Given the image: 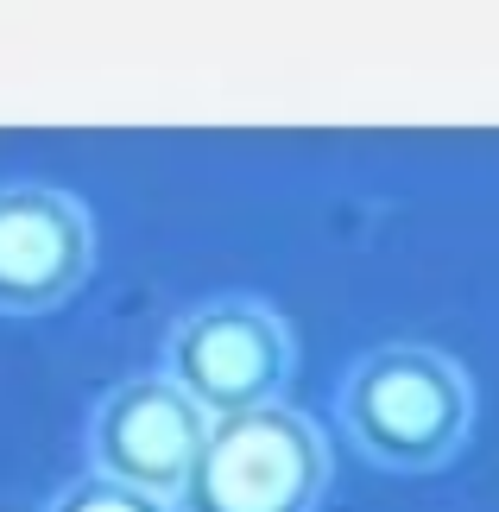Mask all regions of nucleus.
I'll use <instances>...</instances> for the list:
<instances>
[{
    "instance_id": "f257e3e1",
    "label": "nucleus",
    "mask_w": 499,
    "mask_h": 512,
    "mask_svg": "<svg viewBox=\"0 0 499 512\" xmlns=\"http://www.w3.org/2000/svg\"><path fill=\"white\" fill-rule=\"evenodd\" d=\"M342 430L379 468H443L474 430V380L436 342H379L342 380Z\"/></svg>"
},
{
    "instance_id": "f03ea898",
    "label": "nucleus",
    "mask_w": 499,
    "mask_h": 512,
    "mask_svg": "<svg viewBox=\"0 0 499 512\" xmlns=\"http://www.w3.org/2000/svg\"><path fill=\"white\" fill-rule=\"evenodd\" d=\"M329 487V443L297 405L215 418L177 512H316Z\"/></svg>"
},
{
    "instance_id": "7ed1b4c3",
    "label": "nucleus",
    "mask_w": 499,
    "mask_h": 512,
    "mask_svg": "<svg viewBox=\"0 0 499 512\" xmlns=\"http://www.w3.org/2000/svg\"><path fill=\"white\" fill-rule=\"evenodd\" d=\"M297 367V342L272 304L228 291L196 304L165 336V380L203 411V418H241V411L285 405Z\"/></svg>"
},
{
    "instance_id": "20e7f679",
    "label": "nucleus",
    "mask_w": 499,
    "mask_h": 512,
    "mask_svg": "<svg viewBox=\"0 0 499 512\" xmlns=\"http://www.w3.org/2000/svg\"><path fill=\"white\" fill-rule=\"evenodd\" d=\"M209 418L177 392L165 373L114 386L89 418V475H102L133 494L171 500L184 494L196 456H203Z\"/></svg>"
},
{
    "instance_id": "39448f33",
    "label": "nucleus",
    "mask_w": 499,
    "mask_h": 512,
    "mask_svg": "<svg viewBox=\"0 0 499 512\" xmlns=\"http://www.w3.org/2000/svg\"><path fill=\"white\" fill-rule=\"evenodd\" d=\"M95 266V222L57 184H0V317L70 304Z\"/></svg>"
},
{
    "instance_id": "423d86ee",
    "label": "nucleus",
    "mask_w": 499,
    "mask_h": 512,
    "mask_svg": "<svg viewBox=\"0 0 499 512\" xmlns=\"http://www.w3.org/2000/svg\"><path fill=\"white\" fill-rule=\"evenodd\" d=\"M45 512H177V506L152 500V494H133V487H114L102 475H83V481H70Z\"/></svg>"
}]
</instances>
